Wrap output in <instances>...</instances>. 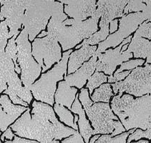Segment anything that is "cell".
Segmentation results:
<instances>
[{"label": "cell", "instance_id": "obj_1", "mask_svg": "<svg viewBox=\"0 0 151 143\" xmlns=\"http://www.w3.org/2000/svg\"><path fill=\"white\" fill-rule=\"evenodd\" d=\"M32 107V115H30V110L27 108L25 113L11 126L17 135L35 139L40 143H51L53 140H60L76 133V130L59 122L50 105L35 101Z\"/></svg>", "mask_w": 151, "mask_h": 143}, {"label": "cell", "instance_id": "obj_2", "mask_svg": "<svg viewBox=\"0 0 151 143\" xmlns=\"http://www.w3.org/2000/svg\"><path fill=\"white\" fill-rule=\"evenodd\" d=\"M111 110L118 116L125 130L151 128V97L145 95L138 99L125 95L115 96L111 102Z\"/></svg>", "mask_w": 151, "mask_h": 143}, {"label": "cell", "instance_id": "obj_3", "mask_svg": "<svg viewBox=\"0 0 151 143\" xmlns=\"http://www.w3.org/2000/svg\"><path fill=\"white\" fill-rule=\"evenodd\" d=\"M99 19L93 16L84 22L74 19L62 22L52 17L47 26V36L60 42L63 51H66L96 32Z\"/></svg>", "mask_w": 151, "mask_h": 143}, {"label": "cell", "instance_id": "obj_4", "mask_svg": "<svg viewBox=\"0 0 151 143\" xmlns=\"http://www.w3.org/2000/svg\"><path fill=\"white\" fill-rule=\"evenodd\" d=\"M50 17L62 22L66 19L68 17L63 13V4L54 0H31L22 21L30 41L45 29Z\"/></svg>", "mask_w": 151, "mask_h": 143}, {"label": "cell", "instance_id": "obj_5", "mask_svg": "<svg viewBox=\"0 0 151 143\" xmlns=\"http://www.w3.org/2000/svg\"><path fill=\"white\" fill-rule=\"evenodd\" d=\"M78 98L94 127L93 134H111L110 136L113 137L125 132V129L114 114L109 103L93 104L87 88L82 89Z\"/></svg>", "mask_w": 151, "mask_h": 143}, {"label": "cell", "instance_id": "obj_6", "mask_svg": "<svg viewBox=\"0 0 151 143\" xmlns=\"http://www.w3.org/2000/svg\"><path fill=\"white\" fill-rule=\"evenodd\" d=\"M73 52L71 50L63 54L58 65L47 73L43 74L37 82L31 85L29 90L36 100L54 105V95L56 91L57 82L63 79V75L67 74V63L69 56Z\"/></svg>", "mask_w": 151, "mask_h": 143}, {"label": "cell", "instance_id": "obj_7", "mask_svg": "<svg viewBox=\"0 0 151 143\" xmlns=\"http://www.w3.org/2000/svg\"><path fill=\"white\" fill-rule=\"evenodd\" d=\"M151 66L145 64L144 67H136L122 82L112 84L114 93L121 97L124 92L135 97H142L151 92Z\"/></svg>", "mask_w": 151, "mask_h": 143}, {"label": "cell", "instance_id": "obj_8", "mask_svg": "<svg viewBox=\"0 0 151 143\" xmlns=\"http://www.w3.org/2000/svg\"><path fill=\"white\" fill-rule=\"evenodd\" d=\"M15 42L17 45V61L21 67V81L24 87L29 89L35 80L40 76L41 66L33 59L26 29H23Z\"/></svg>", "mask_w": 151, "mask_h": 143}, {"label": "cell", "instance_id": "obj_9", "mask_svg": "<svg viewBox=\"0 0 151 143\" xmlns=\"http://www.w3.org/2000/svg\"><path fill=\"white\" fill-rule=\"evenodd\" d=\"M146 19L150 20V17L142 11L122 16V19L120 20L118 31L108 36L103 42L99 43L98 50H96L95 54L104 52L107 48L116 47L125 39L133 33L142 22Z\"/></svg>", "mask_w": 151, "mask_h": 143}, {"label": "cell", "instance_id": "obj_10", "mask_svg": "<svg viewBox=\"0 0 151 143\" xmlns=\"http://www.w3.org/2000/svg\"><path fill=\"white\" fill-rule=\"evenodd\" d=\"M32 55L42 67V72L49 70L55 62H59L62 59L61 48L58 41L47 35L46 37L37 38L33 42Z\"/></svg>", "mask_w": 151, "mask_h": 143}, {"label": "cell", "instance_id": "obj_11", "mask_svg": "<svg viewBox=\"0 0 151 143\" xmlns=\"http://www.w3.org/2000/svg\"><path fill=\"white\" fill-rule=\"evenodd\" d=\"M31 0H5L0 13V21L6 18V24L10 29L9 37L17 36L21 28L24 11Z\"/></svg>", "mask_w": 151, "mask_h": 143}, {"label": "cell", "instance_id": "obj_12", "mask_svg": "<svg viewBox=\"0 0 151 143\" xmlns=\"http://www.w3.org/2000/svg\"><path fill=\"white\" fill-rule=\"evenodd\" d=\"M132 37L129 36L122 41L120 46L114 50H110L105 51V53L96 54L98 61L96 62L95 70L97 72H104L106 75H112L116 67L119 65H122L123 62H127L130 58H132V53H127L126 52H120L122 47L130 42Z\"/></svg>", "mask_w": 151, "mask_h": 143}, {"label": "cell", "instance_id": "obj_13", "mask_svg": "<svg viewBox=\"0 0 151 143\" xmlns=\"http://www.w3.org/2000/svg\"><path fill=\"white\" fill-rule=\"evenodd\" d=\"M127 0H98L96 6L98 9L93 16L102 17L100 24H109L117 17L124 16L123 11Z\"/></svg>", "mask_w": 151, "mask_h": 143}, {"label": "cell", "instance_id": "obj_14", "mask_svg": "<svg viewBox=\"0 0 151 143\" xmlns=\"http://www.w3.org/2000/svg\"><path fill=\"white\" fill-rule=\"evenodd\" d=\"M66 4L65 11L70 17L78 21H83L93 17L96 11V0H58Z\"/></svg>", "mask_w": 151, "mask_h": 143}, {"label": "cell", "instance_id": "obj_15", "mask_svg": "<svg viewBox=\"0 0 151 143\" xmlns=\"http://www.w3.org/2000/svg\"><path fill=\"white\" fill-rule=\"evenodd\" d=\"M7 89L4 91L5 95L9 96L12 102L16 105H22L27 107L32 100L31 91L27 87H23L22 81L15 72L7 82Z\"/></svg>", "mask_w": 151, "mask_h": 143}, {"label": "cell", "instance_id": "obj_16", "mask_svg": "<svg viewBox=\"0 0 151 143\" xmlns=\"http://www.w3.org/2000/svg\"><path fill=\"white\" fill-rule=\"evenodd\" d=\"M27 110L25 107L14 105L6 95L0 97V130L4 132L20 114Z\"/></svg>", "mask_w": 151, "mask_h": 143}, {"label": "cell", "instance_id": "obj_17", "mask_svg": "<svg viewBox=\"0 0 151 143\" xmlns=\"http://www.w3.org/2000/svg\"><path fill=\"white\" fill-rule=\"evenodd\" d=\"M97 55H94L88 62H84L81 67L75 72L73 75H65V82L70 86H75L79 89H82L89 77L95 71V65L97 62Z\"/></svg>", "mask_w": 151, "mask_h": 143}, {"label": "cell", "instance_id": "obj_18", "mask_svg": "<svg viewBox=\"0 0 151 143\" xmlns=\"http://www.w3.org/2000/svg\"><path fill=\"white\" fill-rule=\"evenodd\" d=\"M97 46L84 45L80 50L73 52L70 55L68 63V75L74 73L78 70L82 65L88 61L90 57L95 55Z\"/></svg>", "mask_w": 151, "mask_h": 143}, {"label": "cell", "instance_id": "obj_19", "mask_svg": "<svg viewBox=\"0 0 151 143\" xmlns=\"http://www.w3.org/2000/svg\"><path fill=\"white\" fill-rule=\"evenodd\" d=\"M128 49L126 50L127 53H134L135 58H147L145 64H150L151 62V42L148 40L134 34L132 38L131 43L129 45Z\"/></svg>", "mask_w": 151, "mask_h": 143}, {"label": "cell", "instance_id": "obj_20", "mask_svg": "<svg viewBox=\"0 0 151 143\" xmlns=\"http://www.w3.org/2000/svg\"><path fill=\"white\" fill-rule=\"evenodd\" d=\"M79 95H76L75 97V100L70 110L75 114H78L80 117L78 119V124L79 128H80V134H81L82 137L85 139V143H89L90 138L93 135V131L90 122L85 117V110L82 107V105L80 103V100L78 98Z\"/></svg>", "mask_w": 151, "mask_h": 143}, {"label": "cell", "instance_id": "obj_21", "mask_svg": "<svg viewBox=\"0 0 151 143\" xmlns=\"http://www.w3.org/2000/svg\"><path fill=\"white\" fill-rule=\"evenodd\" d=\"M77 92L78 90L76 88H72L65 81L60 82L58 90L55 92V102L60 105H65L70 110Z\"/></svg>", "mask_w": 151, "mask_h": 143}, {"label": "cell", "instance_id": "obj_22", "mask_svg": "<svg viewBox=\"0 0 151 143\" xmlns=\"http://www.w3.org/2000/svg\"><path fill=\"white\" fill-rule=\"evenodd\" d=\"M15 73L12 60L4 54L0 60V93L7 89L6 84Z\"/></svg>", "mask_w": 151, "mask_h": 143}, {"label": "cell", "instance_id": "obj_23", "mask_svg": "<svg viewBox=\"0 0 151 143\" xmlns=\"http://www.w3.org/2000/svg\"><path fill=\"white\" fill-rule=\"evenodd\" d=\"M100 30L98 32H96L92 34L90 37L88 39H85L83 40L82 44L78 45L76 47V49H80L82 46L84 45H96L97 44L100 43V42H103L104 40H106V38L108 37L109 34V29H108V24H100Z\"/></svg>", "mask_w": 151, "mask_h": 143}, {"label": "cell", "instance_id": "obj_24", "mask_svg": "<svg viewBox=\"0 0 151 143\" xmlns=\"http://www.w3.org/2000/svg\"><path fill=\"white\" fill-rule=\"evenodd\" d=\"M114 95L110 84H103L97 89L92 95L91 99L95 103L98 102H102L109 103L110 98Z\"/></svg>", "mask_w": 151, "mask_h": 143}, {"label": "cell", "instance_id": "obj_25", "mask_svg": "<svg viewBox=\"0 0 151 143\" xmlns=\"http://www.w3.org/2000/svg\"><path fill=\"white\" fill-rule=\"evenodd\" d=\"M54 109H55V111L58 114L59 117H60L61 122H64V123H65L67 125L70 126V127H73V129H75V130L78 131V127L77 124L74 123L73 115L71 114L70 111L67 110L66 108H65L64 106L60 105L57 103L56 105H55Z\"/></svg>", "mask_w": 151, "mask_h": 143}, {"label": "cell", "instance_id": "obj_26", "mask_svg": "<svg viewBox=\"0 0 151 143\" xmlns=\"http://www.w3.org/2000/svg\"><path fill=\"white\" fill-rule=\"evenodd\" d=\"M16 37L17 36H13L10 39L9 41L8 42V45L6 48L5 54L12 60V61L14 62L15 72H16L17 74H19L21 73V69L18 66L17 63V50L16 42H15Z\"/></svg>", "mask_w": 151, "mask_h": 143}, {"label": "cell", "instance_id": "obj_27", "mask_svg": "<svg viewBox=\"0 0 151 143\" xmlns=\"http://www.w3.org/2000/svg\"><path fill=\"white\" fill-rule=\"evenodd\" d=\"M88 80V82L86 85V87L89 89L90 93L92 94L94 89L98 87L99 86L107 82V77L105 75H104L102 72L96 71L93 74V75H91L89 77Z\"/></svg>", "mask_w": 151, "mask_h": 143}, {"label": "cell", "instance_id": "obj_28", "mask_svg": "<svg viewBox=\"0 0 151 143\" xmlns=\"http://www.w3.org/2000/svg\"><path fill=\"white\" fill-rule=\"evenodd\" d=\"M7 27L5 21L0 23V60L4 55L5 46L7 42V39L9 38Z\"/></svg>", "mask_w": 151, "mask_h": 143}, {"label": "cell", "instance_id": "obj_29", "mask_svg": "<svg viewBox=\"0 0 151 143\" xmlns=\"http://www.w3.org/2000/svg\"><path fill=\"white\" fill-rule=\"evenodd\" d=\"M145 8V4L142 2V0H127V3L123 11V15L130 11L140 12L143 11Z\"/></svg>", "mask_w": 151, "mask_h": 143}, {"label": "cell", "instance_id": "obj_30", "mask_svg": "<svg viewBox=\"0 0 151 143\" xmlns=\"http://www.w3.org/2000/svg\"><path fill=\"white\" fill-rule=\"evenodd\" d=\"M142 137L148 139H151V128L147 129L145 131L142 130V129H135V132H132L129 136L127 143H130L132 140H138Z\"/></svg>", "mask_w": 151, "mask_h": 143}, {"label": "cell", "instance_id": "obj_31", "mask_svg": "<svg viewBox=\"0 0 151 143\" xmlns=\"http://www.w3.org/2000/svg\"><path fill=\"white\" fill-rule=\"evenodd\" d=\"M144 63H145V61L142 59V60H135L125 62L122 64L121 67L115 72V73H120V72H122L123 70H132L134 68H136L137 66H140V65H143Z\"/></svg>", "mask_w": 151, "mask_h": 143}, {"label": "cell", "instance_id": "obj_32", "mask_svg": "<svg viewBox=\"0 0 151 143\" xmlns=\"http://www.w3.org/2000/svg\"><path fill=\"white\" fill-rule=\"evenodd\" d=\"M135 34L141 37H146L148 38L149 40L151 39V24L148 21L145 22L140 24L139 28L137 29Z\"/></svg>", "mask_w": 151, "mask_h": 143}, {"label": "cell", "instance_id": "obj_33", "mask_svg": "<svg viewBox=\"0 0 151 143\" xmlns=\"http://www.w3.org/2000/svg\"><path fill=\"white\" fill-rule=\"evenodd\" d=\"M135 129H130V131L127 132L120 134V135L117 136L115 137H111L110 139V142L109 143H126V139L128 137L129 134H132V132H135Z\"/></svg>", "mask_w": 151, "mask_h": 143}, {"label": "cell", "instance_id": "obj_34", "mask_svg": "<svg viewBox=\"0 0 151 143\" xmlns=\"http://www.w3.org/2000/svg\"><path fill=\"white\" fill-rule=\"evenodd\" d=\"M130 73V71H125L123 72H120V73H115L114 75H110L108 77V82H117L125 79L129 74Z\"/></svg>", "mask_w": 151, "mask_h": 143}, {"label": "cell", "instance_id": "obj_35", "mask_svg": "<svg viewBox=\"0 0 151 143\" xmlns=\"http://www.w3.org/2000/svg\"><path fill=\"white\" fill-rule=\"evenodd\" d=\"M62 143H85V142L81 134L79 133L78 131H77L76 133L73 134L71 137L62 141Z\"/></svg>", "mask_w": 151, "mask_h": 143}, {"label": "cell", "instance_id": "obj_36", "mask_svg": "<svg viewBox=\"0 0 151 143\" xmlns=\"http://www.w3.org/2000/svg\"><path fill=\"white\" fill-rule=\"evenodd\" d=\"M111 136L109 134H105V135L100 136L99 134L95 135L93 138H91L89 143H109Z\"/></svg>", "mask_w": 151, "mask_h": 143}, {"label": "cell", "instance_id": "obj_37", "mask_svg": "<svg viewBox=\"0 0 151 143\" xmlns=\"http://www.w3.org/2000/svg\"><path fill=\"white\" fill-rule=\"evenodd\" d=\"M14 137V134L12 132L11 127H9V128L6 129V130L4 131V134L1 136V140L4 141V138L9 139V140H12Z\"/></svg>", "mask_w": 151, "mask_h": 143}, {"label": "cell", "instance_id": "obj_38", "mask_svg": "<svg viewBox=\"0 0 151 143\" xmlns=\"http://www.w3.org/2000/svg\"><path fill=\"white\" fill-rule=\"evenodd\" d=\"M4 143H40V142H35V141L27 140V139H21V138H19V137H17V136L14 135V140L13 141H5Z\"/></svg>", "mask_w": 151, "mask_h": 143}, {"label": "cell", "instance_id": "obj_39", "mask_svg": "<svg viewBox=\"0 0 151 143\" xmlns=\"http://www.w3.org/2000/svg\"><path fill=\"white\" fill-rule=\"evenodd\" d=\"M117 22H118V20L117 19H113L110 22V29H109V32L113 33L114 32H115L117 29Z\"/></svg>", "mask_w": 151, "mask_h": 143}, {"label": "cell", "instance_id": "obj_40", "mask_svg": "<svg viewBox=\"0 0 151 143\" xmlns=\"http://www.w3.org/2000/svg\"><path fill=\"white\" fill-rule=\"evenodd\" d=\"M47 32L42 31L41 32V34H40L39 36H38V37L41 38V37H44V36H47Z\"/></svg>", "mask_w": 151, "mask_h": 143}, {"label": "cell", "instance_id": "obj_41", "mask_svg": "<svg viewBox=\"0 0 151 143\" xmlns=\"http://www.w3.org/2000/svg\"><path fill=\"white\" fill-rule=\"evenodd\" d=\"M145 2L146 3V6L147 7H150V0H142V2Z\"/></svg>", "mask_w": 151, "mask_h": 143}, {"label": "cell", "instance_id": "obj_42", "mask_svg": "<svg viewBox=\"0 0 151 143\" xmlns=\"http://www.w3.org/2000/svg\"><path fill=\"white\" fill-rule=\"evenodd\" d=\"M132 143H148V141H147V140H140V141H138V142H132Z\"/></svg>", "mask_w": 151, "mask_h": 143}, {"label": "cell", "instance_id": "obj_43", "mask_svg": "<svg viewBox=\"0 0 151 143\" xmlns=\"http://www.w3.org/2000/svg\"><path fill=\"white\" fill-rule=\"evenodd\" d=\"M78 119H79V117H78V116H75V120H74V123L77 124V122H78Z\"/></svg>", "mask_w": 151, "mask_h": 143}, {"label": "cell", "instance_id": "obj_44", "mask_svg": "<svg viewBox=\"0 0 151 143\" xmlns=\"http://www.w3.org/2000/svg\"><path fill=\"white\" fill-rule=\"evenodd\" d=\"M51 143H60V142H59V141H58V140H53Z\"/></svg>", "mask_w": 151, "mask_h": 143}, {"label": "cell", "instance_id": "obj_45", "mask_svg": "<svg viewBox=\"0 0 151 143\" xmlns=\"http://www.w3.org/2000/svg\"><path fill=\"white\" fill-rule=\"evenodd\" d=\"M5 0H0V3H1V4H4Z\"/></svg>", "mask_w": 151, "mask_h": 143}, {"label": "cell", "instance_id": "obj_46", "mask_svg": "<svg viewBox=\"0 0 151 143\" xmlns=\"http://www.w3.org/2000/svg\"><path fill=\"white\" fill-rule=\"evenodd\" d=\"M0 136H1V132H0Z\"/></svg>", "mask_w": 151, "mask_h": 143}, {"label": "cell", "instance_id": "obj_47", "mask_svg": "<svg viewBox=\"0 0 151 143\" xmlns=\"http://www.w3.org/2000/svg\"><path fill=\"white\" fill-rule=\"evenodd\" d=\"M0 143H2V142H1V141H0Z\"/></svg>", "mask_w": 151, "mask_h": 143}]
</instances>
